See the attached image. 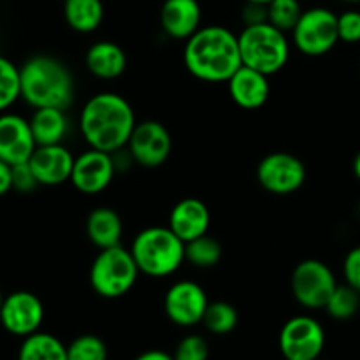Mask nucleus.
<instances>
[{"label": "nucleus", "instance_id": "obj_30", "mask_svg": "<svg viewBox=\"0 0 360 360\" xmlns=\"http://www.w3.org/2000/svg\"><path fill=\"white\" fill-rule=\"evenodd\" d=\"M302 14L299 0H271L267 4V21L283 32H292Z\"/></svg>", "mask_w": 360, "mask_h": 360}, {"label": "nucleus", "instance_id": "obj_14", "mask_svg": "<svg viewBox=\"0 0 360 360\" xmlns=\"http://www.w3.org/2000/svg\"><path fill=\"white\" fill-rule=\"evenodd\" d=\"M116 174L111 153L88 148L74 160L70 183L83 195H98L109 188Z\"/></svg>", "mask_w": 360, "mask_h": 360}, {"label": "nucleus", "instance_id": "obj_44", "mask_svg": "<svg viewBox=\"0 0 360 360\" xmlns=\"http://www.w3.org/2000/svg\"><path fill=\"white\" fill-rule=\"evenodd\" d=\"M62 2H63V0H62Z\"/></svg>", "mask_w": 360, "mask_h": 360}, {"label": "nucleus", "instance_id": "obj_36", "mask_svg": "<svg viewBox=\"0 0 360 360\" xmlns=\"http://www.w3.org/2000/svg\"><path fill=\"white\" fill-rule=\"evenodd\" d=\"M13 190V165L0 158V197Z\"/></svg>", "mask_w": 360, "mask_h": 360}, {"label": "nucleus", "instance_id": "obj_12", "mask_svg": "<svg viewBox=\"0 0 360 360\" xmlns=\"http://www.w3.org/2000/svg\"><path fill=\"white\" fill-rule=\"evenodd\" d=\"M210 306L206 290L192 280H179L167 288L164 297V311L178 327H193L202 323L204 313Z\"/></svg>", "mask_w": 360, "mask_h": 360}, {"label": "nucleus", "instance_id": "obj_35", "mask_svg": "<svg viewBox=\"0 0 360 360\" xmlns=\"http://www.w3.org/2000/svg\"><path fill=\"white\" fill-rule=\"evenodd\" d=\"M241 18H243V23H245V27H248V25L266 23L267 21V6H264V4H255V2H245Z\"/></svg>", "mask_w": 360, "mask_h": 360}, {"label": "nucleus", "instance_id": "obj_29", "mask_svg": "<svg viewBox=\"0 0 360 360\" xmlns=\"http://www.w3.org/2000/svg\"><path fill=\"white\" fill-rule=\"evenodd\" d=\"M108 347L95 334H81L67 345L69 360H108Z\"/></svg>", "mask_w": 360, "mask_h": 360}, {"label": "nucleus", "instance_id": "obj_7", "mask_svg": "<svg viewBox=\"0 0 360 360\" xmlns=\"http://www.w3.org/2000/svg\"><path fill=\"white\" fill-rule=\"evenodd\" d=\"M290 34L295 49L304 56L319 58L327 55L340 42L338 14L327 7H309L302 11Z\"/></svg>", "mask_w": 360, "mask_h": 360}, {"label": "nucleus", "instance_id": "obj_21", "mask_svg": "<svg viewBox=\"0 0 360 360\" xmlns=\"http://www.w3.org/2000/svg\"><path fill=\"white\" fill-rule=\"evenodd\" d=\"M86 236L91 245L98 250L111 248L122 245L123 221L122 217L112 207L101 206L95 207L86 218Z\"/></svg>", "mask_w": 360, "mask_h": 360}, {"label": "nucleus", "instance_id": "obj_40", "mask_svg": "<svg viewBox=\"0 0 360 360\" xmlns=\"http://www.w3.org/2000/svg\"><path fill=\"white\" fill-rule=\"evenodd\" d=\"M345 4H360V0H341Z\"/></svg>", "mask_w": 360, "mask_h": 360}, {"label": "nucleus", "instance_id": "obj_33", "mask_svg": "<svg viewBox=\"0 0 360 360\" xmlns=\"http://www.w3.org/2000/svg\"><path fill=\"white\" fill-rule=\"evenodd\" d=\"M343 280L360 294V245L348 250L343 259Z\"/></svg>", "mask_w": 360, "mask_h": 360}, {"label": "nucleus", "instance_id": "obj_32", "mask_svg": "<svg viewBox=\"0 0 360 360\" xmlns=\"http://www.w3.org/2000/svg\"><path fill=\"white\" fill-rule=\"evenodd\" d=\"M338 34L340 42L359 44L360 42V11L347 9L338 14Z\"/></svg>", "mask_w": 360, "mask_h": 360}, {"label": "nucleus", "instance_id": "obj_4", "mask_svg": "<svg viewBox=\"0 0 360 360\" xmlns=\"http://www.w3.org/2000/svg\"><path fill=\"white\" fill-rule=\"evenodd\" d=\"M130 253L141 274L150 278H167L174 274L185 259V243L169 227H146L134 238Z\"/></svg>", "mask_w": 360, "mask_h": 360}, {"label": "nucleus", "instance_id": "obj_41", "mask_svg": "<svg viewBox=\"0 0 360 360\" xmlns=\"http://www.w3.org/2000/svg\"><path fill=\"white\" fill-rule=\"evenodd\" d=\"M4 297H6V295L2 294V290H0V308H2V302H4Z\"/></svg>", "mask_w": 360, "mask_h": 360}, {"label": "nucleus", "instance_id": "obj_26", "mask_svg": "<svg viewBox=\"0 0 360 360\" xmlns=\"http://www.w3.org/2000/svg\"><path fill=\"white\" fill-rule=\"evenodd\" d=\"M239 313L234 304L227 301H213L204 313L202 326L214 336L231 334L238 327Z\"/></svg>", "mask_w": 360, "mask_h": 360}, {"label": "nucleus", "instance_id": "obj_23", "mask_svg": "<svg viewBox=\"0 0 360 360\" xmlns=\"http://www.w3.org/2000/svg\"><path fill=\"white\" fill-rule=\"evenodd\" d=\"M65 23L77 34H91L104 21L102 0H63Z\"/></svg>", "mask_w": 360, "mask_h": 360}, {"label": "nucleus", "instance_id": "obj_38", "mask_svg": "<svg viewBox=\"0 0 360 360\" xmlns=\"http://www.w3.org/2000/svg\"><path fill=\"white\" fill-rule=\"evenodd\" d=\"M352 171H354V176L360 181V151L357 155H355L354 164H352Z\"/></svg>", "mask_w": 360, "mask_h": 360}, {"label": "nucleus", "instance_id": "obj_9", "mask_svg": "<svg viewBox=\"0 0 360 360\" xmlns=\"http://www.w3.org/2000/svg\"><path fill=\"white\" fill-rule=\"evenodd\" d=\"M283 359L315 360L326 348V330L309 315H297L283 323L278 338Z\"/></svg>", "mask_w": 360, "mask_h": 360}, {"label": "nucleus", "instance_id": "obj_20", "mask_svg": "<svg viewBox=\"0 0 360 360\" xmlns=\"http://www.w3.org/2000/svg\"><path fill=\"white\" fill-rule=\"evenodd\" d=\"M127 53L112 41H97L86 49L84 65L88 72L102 81L118 79L127 70Z\"/></svg>", "mask_w": 360, "mask_h": 360}, {"label": "nucleus", "instance_id": "obj_37", "mask_svg": "<svg viewBox=\"0 0 360 360\" xmlns=\"http://www.w3.org/2000/svg\"><path fill=\"white\" fill-rule=\"evenodd\" d=\"M134 360H174V357L164 350H148L143 352L141 355H137Z\"/></svg>", "mask_w": 360, "mask_h": 360}, {"label": "nucleus", "instance_id": "obj_42", "mask_svg": "<svg viewBox=\"0 0 360 360\" xmlns=\"http://www.w3.org/2000/svg\"><path fill=\"white\" fill-rule=\"evenodd\" d=\"M283 360H292V359H283Z\"/></svg>", "mask_w": 360, "mask_h": 360}, {"label": "nucleus", "instance_id": "obj_24", "mask_svg": "<svg viewBox=\"0 0 360 360\" xmlns=\"http://www.w3.org/2000/svg\"><path fill=\"white\" fill-rule=\"evenodd\" d=\"M18 360H69L67 345H63L55 334L39 333L23 338Z\"/></svg>", "mask_w": 360, "mask_h": 360}, {"label": "nucleus", "instance_id": "obj_22", "mask_svg": "<svg viewBox=\"0 0 360 360\" xmlns=\"http://www.w3.org/2000/svg\"><path fill=\"white\" fill-rule=\"evenodd\" d=\"M30 129L37 146L63 144L70 130V120L65 109L41 108L34 109L30 116Z\"/></svg>", "mask_w": 360, "mask_h": 360}, {"label": "nucleus", "instance_id": "obj_3", "mask_svg": "<svg viewBox=\"0 0 360 360\" xmlns=\"http://www.w3.org/2000/svg\"><path fill=\"white\" fill-rule=\"evenodd\" d=\"M21 98L30 108L69 109L74 102L76 88L69 67L62 60L49 55L30 56L20 67Z\"/></svg>", "mask_w": 360, "mask_h": 360}, {"label": "nucleus", "instance_id": "obj_10", "mask_svg": "<svg viewBox=\"0 0 360 360\" xmlns=\"http://www.w3.org/2000/svg\"><path fill=\"white\" fill-rule=\"evenodd\" d=\"M304 162L288 151H273L257 165V181L273 195H290L306 181Z\"/></svg>", "mask_w": 360, "mask_h": 360}, {"label": "nucleus", "instance_id": "obj_16", "mask_svg": "<svg viewBox=\"0 0 360 360\" xmlns=\"http://www.w3.org/2000/svg\"><path fill=\"white\" fill-rule=\"evenodd\" d=\"M76 157L65 144L37 146L32 153L30 164L39 186H58L70 181Z\"/></svg>", "mask_w": 360, "mask_h": 360}, {"label": "nucleus", "instance_id": "obj_28", "mask_svg": "<svg viewBox=\"0 0 360 360\" xmlns=\"http://www.w3.org/2000/svg\"><path fill=\"white\" fill-rule=\"evenodd\" d=\"M323 309L334 320L343 322V320L354 319L360 309V294L350 285H338Z\"/></svg>", "mask_w": 360, "mask_h": 360}, {"label": "nucleus", "instance_id": "obj_31", "mask_svg": "<svg viewBox=\"0 0 360 360\" xmlns=\"http://www.w3.org/2000/svg\"><path fill=\"white\" fill-rule=\"evenodd\" d=\"M172 357L174 360H207L210 359V343L206 341V338L199 336V334H188L176 345Z\"/></svg>", "mask_w": 360, "mask_h": 360}, {"label": "nucleus", "instance_id": "obj_15", "mask_svg": "<svg viewBox=\"0 0 360 360\" xmlns=\"http://www.w3.org/2000/svg\"><path fill=\"white\" fill-rule=\"evenodd\" d=\"M37 143L32 134L30 122L16 112L0 115V158L9 165L30 160Z\"/></svg>", "mask_w": 360, "mask_h": 360}, {"label": "nucleus", "instance_id": "obj_13", "mask_svg": "<svg viewBox=\"0 0 360 360\" xmlns=\"http://www.w3.org/2000/svg\"><path fill=\"white\" fill-rule=\"evenodd\" d=\"M42 322H44V304L34 292L16 290L4 297L0 308V323L9 334L27 338L39 333Z\"/></svg>", "mask_w": 360, "mask_h": 360}, {"label": "nucleus", "instance_id": "obj_39", "mask_svg": "<svg viewBox=\"0 0 360 360\" xmlns=\"http://www.w3.org/2000/svg\"><path fill=\"white\" fill-rule=\"evenodd\" d=\"M245 2H255V4H264V6H267L271 0H245Z\"/></svg>", "mask_w": 360, "mask_h": 360}, {"label": "nucleus", "instance_id": "obj_25", "mask_svg": "<svg viewBox=\"0 0 360 360\" xmlns=\"http://www.w3.org/2000/svg\"><path fill=\"white\" fill-rule=\"evenodd\" d=\"M224 257L220 241L210 236V232L185 245V259L197 269H211Z\"/></svg>", "mask_w": 360, "mask_h": 360}, {"label": "nucleus", "instance_id": "obj_5", "mask_svg": "<svg viewBox=\"0 0 360 360\" xmlns=\"http://www.w3.org/2000/svg\"><path fill=\"white\" fill-rule=\"evenodd\" d=\"M243 65L255 69L266 76H274L290 60V41L287 32L280 30L269 21L248 25L238 35Z\"/></svg>", "mask_w": 360, "mask_h": 360}, {"label": "nucleus", "instance_id": "obj_19", "mask_svg": "<svg viewBox=\"0 0 360 360\" xmlns=\"http://www.w3.org/2000/svg\"><path fill=\"white\" fill-rule=\"evenodd\" d=\"M199 0H164L160 7V27L167 37L186 41L202 27Z\"/></svg>", "mask_w": 360, "mask_h": 360}, {"label": "nucleus", "instance_id": "obj_8", "mask_svg": "<svg viewBox=\"0 0 360 360\" xmlns=\"http://www.w3.org/2000/svg\"><path fill=\"white\" fill-rule=\"evenodd\" d=\"M338 285L334 271L319 259L301 260L290 276L292 295L297 304L309 311L326 308Z\"/></svg>", "mask_w": 360, "mask_h": 360}, {"label": "nucleus", "instance_id": "obj_27", "mask_svg": "<svg viewBox=\"0 0 360 360\" xmlns=\"http://www.w3.org/2000/svg\"><path fill=\"white\" fill-rule=\"evenodd\" d=\"M21 98L20 67L0 55V115L9 111Z\"/></svg>", "mask_w": 360, "mask_h": 360}, {"label": "nucleus", "instance_id": "obj_17", "mask_svg": "<svg viewBox=\"0 0 360 360\" xmlns=\"http://www.w3.org/2000/svg\"><path fill=\"white\" fill-rule=\"evenodd\" d=\"M227 90L232 102L238 108L246 109V111H255V109L266 105V102L269 101V76L255 69H250L246 65H241L227 81Z\"/></svg>", "mask_w": 360, "mask_h": 360}, {"label": "nucleus", "instance_id": "obj_34", "mask_svg": "<svg viewBox=\"0 0 360 360\" xmlns=\"http://www.w3.org/2000/svg\"><path fill=\"white\" fill-rule=\"evenodd\" d=\"M37 186L39 183L35 179V174L28 162L13 165V190H16L20 193H30Z\"/></svg>", "mask_w": 360, "mask_h": 360}, {"label": "nucleus", "instance_id": "obj_18", "mask_svg": "<svg viewBox=\"0 0 360 360\" xmlns=\"http://www.w3.org/2000/svg\"><path fill=\"white\" fill-rule=\"evenodd\" d=\"M169 229L181 239L190 243L207 234L211 227V211L200 199L186 197L178 200L169 213Z\"/></svg>", "mask_w": 360, "mask_h": 360}, {"label": "nucleus", "instance_id": "obj_11", "mask_svg": "<svg viewBox=\"0 0 360 360\" xmlns=\"http://www.w3.org/2000/svg\"><path fill=\"white\" fill-rule=\"evenodd\" d=\"M127 150L134 162L144 169H157L169 160L172 153V137L167 127L157 120H143L136 125Z\"/></svg>", "mask_w": 360, "mask_h": 360}, {"label": "nucleus", "instance_id": "obj_6", "mask_svg": "<svg viewBox=\"0 0 360 360\" xmlns=\"http://www.w3.org/2000/svg\"><path fill=\"white\" fill-rule=\"evenodd\" d=\"M141 271L130 248L111 246L101 250L90 267V287L104 299H120L129 294L137 283Z\"/></svg>", "mask_w": 360, "mask_h": 360}, {"label": "nucleus", "instance_id": "obj_2", "mask_svg": "<svg viewBox=\"0 0 360 360\" xmlns=\"http://www.w3.org/2000/svg\"><path fill=\"white\" fill-rule=\"evenodd\" d=\"M183 63L195 79L227 83L243 65L238 35L221 25L200 27L185 41Z\"/></svg>", "mask_w": 360, "mask_h": 360}, {"label": "nucleus", "instance_id": "obj_43", "mask_svg": "<svg viewBox=\"0 0 360 360\" xmlns=\"http://www.w3.org/2000/svg\"><path fill=\"white\" fill-rule=\"evenodd\" d=\"M315 360H320V359H315Z\"/></svg>", "mask_w": 360, "mask_h": 360}, {"label": "nucleus", "instance_id": "obj_1", "mask_svg": "<svg viewBox=\"0 0 360 360\" xmlns=\"http://www.w3.org/2000/svg\"><path fill=\"white\" fill-rule=\"evenodd\" d=\"M137 125L136 112L123 95L101 91L84 102L79 130L88 148L115 153L127 146Z\"/></svg>", "mask_w": 360, "mask_h": 360}]
</instances>
